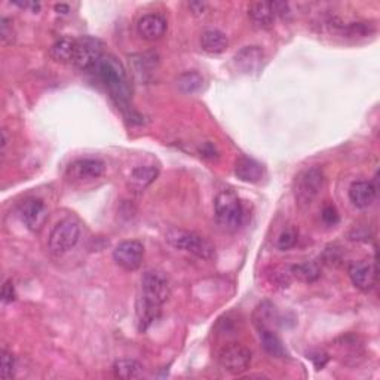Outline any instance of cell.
Masks as SVG:
<instances>
[{"mask_svg": "<svg viewBox=\"0 0 380 380\" xmlns=\"http://www.w3.org/2000/svg\"><path fill=\"white\" fill-rule=\"evenodd\" d=\"M377 195V186L373 181L359 180L349 188V199L357 208H367L373 204Z\"/></svg>", "mask_w": 380, "mask_h": 380, "instance_id": "obj_15", "label": "cell"}, {"mask_svg": "<svg viewBox=\"0 0 380 380\" xmlns=\"http://www.w3.org/2000/svg\"><path fill=\"white\" fill-rule=\"evenodd\" d=\"M189 8H190L192 14L197 16H204L208 11L207 3H202V2H192V3H189Z\"/></svg>", "mask_w": 380, "mask_h": 380, "instance_id": "obj_32", "label": "cell"}, {"mask_svg": "<svg viewBox=\"0 0 380 380\" xmlns=\"http://www.w3.org/2000/svg\"><path fill=\"white\" fill-rule=\"evenodd\" d=\"M325 175L320 166H312L300 173L294 180V197L297 204L306 208L312 204L322 192Z\"/></svg>", "mask_w": 380, "mask_h": 380, "instance_id": "obj_5", "label": "cell"}, {"mask_svg": "<svg viewBox=\"0 0 380 380\" xmlns=\"http://www.w3.org/2000/svg\"><path fill=\"white\" fill-rule=\"evenodd\" d=\"M20 216L29 231L39 232L48 220V208L42 199L30 198L21 204Z\"/></svg>", "mask_w": 380, "mask_h": 380, "instance_id": "obj_11", "label": "cell"}, {"mask_svg": "<svg viewBox=\"0 0 380 380\" xmlns=\"http://www.w3.org/2000/svg\"><path fill=\"white\" fill-rule=\"evenodd\" d=\"M75 51H76V39L60 38L58 40L52 43V47L49 48V55L52 60L61 64L73 63Z\"/></svg>", "mask_w": 380, "mask_h": 380, "instance_id": "obj_21", "label": "cell"}, {"mask_svg": "<svg viewBox=\"0 0 380 380\" xmlns=\"http://www.w3.org/2000/svg\"><path fill=\"white\" fill-rule=\"evenodd\" d=\"M229 47V39L223 31L220 30H207L201 34V48L207 54L217 55L225 52Z\"/></svg>", "mask_w": 380, "mask_h": 380, "instance_id": "obj_20", "label": "cell"}, {"mask_svg": "<svg viewBox=\"0 0 380 380\" xmlns=\"http://www.w3.org/2000/svg\"><path fill=\"white\" fill-rule=\"evenodd\" d=\"M81 238V225L75 218H63L52 229L48 238V250L51 254L64 255L73 250Z\"/></svg>", "mask_w": 380, "mask_h": 380, "instance_id": "obj_6", "label": "cell"}, {"mask_svg": "<svg viewBox=\"0 0 380 380\" xmlns=\"http://www.w3.org/2000/svg\"><path fill=\"white\" fill-rule=\"evenodd\" d=\"M2 300L5 303H12L15 300V288L11 279H8L2 288Z\"/></svg>", "mask_w": 380, "mask_h": 380, "instance_id": "obj_29", "label": "cell"}, {"mask_svg": "<svg viewBox=\"0 0 380 380\" xmlns=\"http://www.w3.org/2000/svg\"><path fill=\"white\" fill-rule=\"evenodd\" d=\"M216 220L218 226L227 232H236L244 223V207L232 190H222L214 201Z\"/></svg>", "mask_w": 380, "mask_h": 380, "instance_id": "obj_3", "label": "cell"}, {"mask_svg": "<svg viewBox=\"0 0 380 380\" xmlns=\"http://www.w3.org/2000/svg\"><path fill=\"white\" fill-rule=\"evenodd\" d=\"M250 20L260 29H269L275 23L277 15L272 10L270 2H254L249 6Z\"/></svg>", "mask_w": 380, "mask_h": 380, "instance_id": "obj_19", "label": "cell"}, {"mask_svg": "<svg viewBox=\"0 0 380 380\" xmlns=\"http://www.w3.org/2000/svg\"><path fill=\"white\" fill-rule=\"evenodd\" d=\"M349 278L352 284L361 291H370L373 290L377 281V268L375 262L361 260L352 263L349 269Z\"/></svg>", "mask_w": 380, "mask_h": 380, "instance_id": "obj_12", "label": "cell"}, {"mask_svg": "<svg viewBox=\"0 0 380 380\" xmlns=\"http://www.w3.org/2000/svg\"><path fill=\"white\" fill-rule=\"evenodd\" d=\"M144 259V245L137 240L122 241L113 250V260L125 270H137Z\"/></svg>", "mask_w": 380, "mask_h": 380, "instance_id": "obj_9", "label": "cell"}, {"mask_svg": "<svg viewBox=\"0 0 380 380\" xmlns=\"http://www.w3.org/2000/svg\"><path fill=\"white\" fill-rule=\"evenodd\" d=\"M259 335H260V342L263 349L266 351L269 355H272L273 358H286L287 357V351L284 343L279 339V335L273 331L272 329H259Z\"/></svg>", "mask_w": 380, "mask_h": 380, "instance_id": "obj_22", "label": "cell"}, {"mask_svg": "<svg viewBox=\"0 0 380 380\" xmlns=\"http://www.w3.org/2000/svg\"><path fill=\"white\" fill-rule=\"evenodd\" d=\"M322 220H324L327 225H335V223L339 222L338 211H335V208L331 207V205L325 207L324 211H322Z\"/></svg>", "mask_w": 380, "mask_h": 380, "instance_id": "obj_30", "label": "cell"}, {"mask_svg": "<svg viewBox=\"0 0 380 380\" xmlns=\"http://www.w3.org/2000/svg\"><path fill=\"white\" fill-rule=\"evenodd\" d=\"M166 241L174 249L181 250L186 253H190L197 255L202 260H213L216 257V249L204 236H201L195 232L184 231V229L171 227L165 235Z\"/></svg>", "mask_w": 380, "mask_h": 380, "instance_id": "obj_2", "label": "cell"}, {"mask_svg": "<svg viewBox=\"0 0 380 380\" xmlns=\"http://www.w3.org/2000/svg\"><path fill=\"white\" fill-rule=\"evenodd\" d=\"M157 175L159 170L153 165L136 166L128 177V188L136 193L144 192L157 179Z\"/></svg>", "mask_w": 380, "mask_h": 380, "instance_id": "obj_17", "label": "cell"}, {"mask_svg": "<svg viewBox=\"0 0 380 380\" xmlns=\"http://www.w3.org/2000/svg\"><path fill=\"white\" fill-rule=\"evenodd\" d=\"M0 355H2V379L11 380L15 375V357L12 355V352L5 348L0 352Z\"/></svg>", "mask_w": 380, "mask_h": 380, "instance_id": "obj_26", "label": "cell"}, {"mask_svg": "<svg viewBox=\"0 0 380 380\" xmlns=\"http://www.w3.org/2000/svg\"><path fill=\"white\" fill-rule=\"evenodd\" d=\"M8 146V132L6 129L2 131V150H5Z\"/></svg>", "mask_w": 380, "mask_h": 380, "instance_id": "obj_34", "label": "cell"}, {"mask_svg": "<svg viewBox=\"0 0 380 380\" xmlns=\"http://www.w3.org/2000/svg\"><path fill=\"white\" fill-rule=\"evenodd\" d=\"M309 358L314 361V364H315L316 368H322L327 364V361H329V357H327V353H324V352H316Z\"/></svg>", "mask_w": 380, "mask_h": 380, "instance_id": "obj_33", "label": "cell"}, {"mask_svg": "<svg viewBox=\"0 0 380 380\" xmlns=\"http://www.w3.org/2000/svg\"><path fill=\"white\" fill-rule=\"evenodd\" d=\"M166 20L159 14H146L137 21V33L144 40L153 42L162 39L164 34L166 33Z\"/></svg>", "mask_w": 380, "mask_h": 380, "instance_id": "obj_14", "label": "cell"}, {"mask_svg": "<svg viewBox=\"0 0 380 380\" xmlns=\"http://www.w3.org/2000/svg\"><path fill=\"white\" fill-rule=\"evenodd\" d=\"M290 273L294 278H297L299 281L306 282V284H311V282H315L318 278L321 277L320 266H318L316 263H311V262L294 264V266H291Z\"/></svg>", "mask_w": 380, "mask_h": 380, "instance_id": "obj_25", "label": "cell"}, {"mask_svg": "<svg viewBox=\"0 0 380 380\" xmlns=\"http://www.w3.org/2000/svg\"><path fill=\"white\" fill-rule=\"evenodd\" d=\"M55 11H58V14H60V11H64V14H67L68 12V6L67 5H57L55 6Z\"/></svg>", "mask_w": 380, "mask_h": 380, "instance_id": "obj_35", "label": "cell"}, {"mask_svg": "<svg viewBox=\"0 0 380 380\" xmlns=\"http://www.w3.org/2000/svg\"><path fill=\"white\" fill-rule=\"evenodd\" d=\"M113 375L114 377L125 379V380L140 379L144 376V367L136 359H129V358L118 359L113 364Z\"/></svg>", "mask_w": 380, "mask_h": 380, "instance_id": "obj_23", "label": "cell"}, {"mask_svg": "<svg viewBox=\"0 0 380 380\" xmlns=\"http://www.w3.org/2000/svg\"><path fill=\"white\" fill-rule=\"evenodd\" d=\"M296 242H297V232L294 229H288V231H284L279 235L277 246L282 251H287L290 249H293Z\"/></svg>", "mask_w": 380, "mask_h": 380, "instance_id": "obj_27", "label": "cell"}, {"mask_svg": "<svg viewBox=\"0 0 380 380\" xmlns=\"http://www.w3.org/2000/svg\"><path fill=\"white\" fill-rule=\"evenodd\" d=\"M175 84L183 94H195L204 88L205 79L198 72H184L177 77Z\"/></svg>", "mask_w": 380, "mask_h": 380, "instance_id": "obj_24", "label": "cell"}, {"mask_svg": "<svg viewBox=\"0 0 380 380\" xmlns=\"http://www.w3.org/2000/svg\"><path fill=\"white\" fill-rule=\"evenodd\" d=\"M91 73L107 90L112 99L121 105L122 110L129 109L131 86L128 75L125 67L122 66L116 57L104 54Z\"/></svg>", "mask_w": 380, "mask_h": 380, "instance_id": "obj_1", "label": "cell"}, {"mask_svg": "<svg viewBox=\"0 0 380 380\" xmlns=\"http://www.w3.org/2000/svg\"><path fill=\"white\" fill-rule=\"evenodd\" d=\"M251 351L240 343L226 344L218 352V364L231 375H242L251 366Z\"/></svg>", "mask_w": 380, "mask_h": 380, "instance_id": "obj_7", "label": "cell"}, {"mask_svg": "<svg viewBox=\"0 0 380 380\" xmlns=\"http://www.w3.org/2000/svg\"><path fill=\"white\" fill-rule=\"evenodd\" d=\"M171 297V286L166 275L161 270H147L141 277V293L137 300L150 306L162 309Z\"/></svg>", "mask_w": 380, "mask_h": 380, "instance_id": "obj_4", "label": "cell"}, {"mask_svg": "<svg viewBox=\"0 0 380 380\" xmlns=\"http://www.w3.org/2000/svg\"><path fill=\"white\" fill-rule=\"evenodd\" d=\"M338 249H327L325 250V253H324V260H325V263L327 264H335V263H339V260H340V255L338 254Z\"/></svg>", "mask_w": 380, "mask_h": 380, "instance_id": "obj_31", "label": "cell"}, {"mask_svg": "<svg viewBox=\"0 0 380 380\" xmlns=\"http://www.w3.org/2000/svg\"><path fill=\"white\" fill-rule=\"evenodd\" d=\"M0 36H2L3 43H12L14 30H12L11 21L8 18L0 20Z\"/></svg>", "mask_w": 380, "mask_h": 380, "instance_id": "obj_28", "label": "cell"}, {"mask_svg": "<svg viewBox=\"0 0 380 380\" xmlns=\"http://www.w3.org/2000/svg\"><path fill=\"white\" fill-rule=\"evenodd\" d=\"M235 175L245 183H259L264 177V166L249 156H241L235 162Z\"/></svg>", "mask_w": 380, "mask_h": 380, "instance_id": "obj_16", "label": "cell"}, {"mask_svg": "<svg viewBox=\"0 0 380 380\" xmlns=\"http://www.w3.org/2000/svg\"><path fill=\"white\" fill-rule=\"evenodd\" d=\"M103 55V42L100 39L91 36L76 39L73 64L81 72H92Z\"/></svg>", "mask_w": 380, "mask_h": 380, "instance_id": "obj_8", "label": "cell"}, {"mask_svg": "<svg viewBox=\"0 0 380 380\" xmlns=\"http://www.w3.org/2000/svg\"><path fill=\"white\" fill-rule=\"evenodd\" d=\"M264 61V52L260 47H245L233 57V66L242 75H255L260 72Z\"/></svg>", "mask_w": 380, "mask_h": 380, "instance_id": "obj_13", "label": "cell"}, {"mask_svg": "<svg viewBox=\"0 0 380 380\" xmlns=\"http://www.w3.org/2000/svg\"><path fill=\"white\" fill-rule=\"evenodd\" d=\"M105 164L95 157H82L67 166L66 177L70 181L86 183L94 181L104 174Z\"/></svg>", "mask_w": 380, "mask_h": 380, "instance_id": "obj_10", "label": "cell"}, {"mask_svg": "<svg viewBox=\"0 0 380 380\" xmlns=\"http://www.w3.org/2000/svg\"><path fill=\"white\" fill-rule=\"evenodd\" d=\"M129 63L132 66V72L137 77H140L141 81L152 75L157 64H159V57L156 52H144V54H137L129 57Z\"/></svg>", "mask_w": 380, "mask_h": 380, "instance_id": "obj_18", "label": "cell"}]
</instances>
